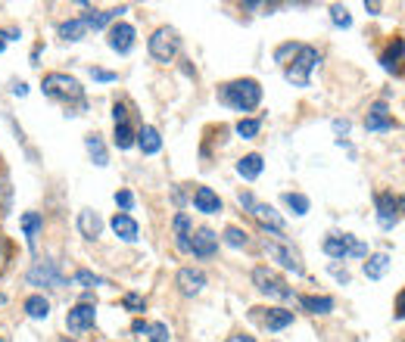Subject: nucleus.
<instances>
[{"instance_id": "obj_2", "label": "nucleus", "mask_w": 405, "mask_h": 342, "mask_svg": "<svg viewBox=\"0 0 405 342\" xmlns=\"http://www.w3.org/2000/svg\"><path fill=\"white\" fill-rule=\"evenodd\" d=\"M44 96L50 100H60V103H78L85 106V87L72 78V75H63V72H53L44 78Z\"/></svg>"}, {"instance_id": "obj_20", "label": "nucleus", "mask_w": 405, "mask_h": 342, "mask_svg": "<svg viewBox=\"0 0 405 342\" xmlns=\"http://www.w3.org/2000/svg\"><path fill=\"white\" fill-rule=\"evenodd\" d=\"M262 324H265V330L278 333V330H284V327L293 324V311H284V308H268V314L262 318Z\"/></svg>"}, {"instance_id": "obj_17", "label": "nucleus", "mask_w": 405, "mask_h": 342, "mask_svg": "<svg viewBox=\"0 0 405 342\" xmlns=\"http://www.w3.org/2000/svg\"><path fill=\"white\" fill-rule=\"evenodd\" d=\"M113 230H115V237H122L125 243H134V240H138V221H134L128 212H115Z\"/></svg>"}, {"instance_id": "obj_35", "label": "nucleus", "mask_w": 405, "mask_h": 342, "mask_svg": "<svg viewBox=\"0 0 405 342\" xmlns=\"http://www.w3.org/2000/svg\"><path fill=\"white\" fill-rule=\"evenodd\" d=\"M72 283L75 287H103V277H97V274H91V271H78V274L72 277Z\"/></svg>"}, {"instance_id": "obj_51", "label": "nucleus", "mask_w": 405, "mask_h": 342, "mask_svg": "<svg viewBox=\"0 0 405 342\" xmlns=\"http://www.w3.org/2000/svg\"><path fill=\"white\" fill-rule=\"evenodd\" d=\"M3 47H6V35H0V53H3Z\"/></svg>"}, {"instance_id": "obj_49", "label": "nucleus", "mask_w": 405, "mask_h": 342, "mask_svg": "<svg viewBox=\"0 0 405 342\" xmlns=\"http://www.w3.org/2000/svg\"><path fill=\"white\" fill-rule=\"evenodd\" d=\"M13 94H16V96H25V94H28V87L19 81V85H13Z\"/></svg>"}, {"instance_id": "obj_21", "label": "nucleus", "mask_w": 405, "mask_h": 342, "mask_svg": "<svg viewBox=\"0 0 405 342\" xmlns=\"http://www.w3.org/2000/svg\"><path fill=\"white\" fill-rule=\"evenodd\" d=\"M172 228H175V246L181 253H190V218L181 212V215H175Z\"/></svg>"}, {"instance_id": "obj_6", "label": "nucleus", "mask_w": 405, "mask_h": 342, "mask_svg": "<svg viewBox=\"0 0 405 342\" xmlns=\"http://www.w3.org/2000/svg\"><path fill=\"white\" fill-rule=\"evenodd\" d=\"M253 283L259 293L272 296V299H293V289L284 283V277L274 274L272 268H256L253 271Z\"/></svg>"}, {"instance_id": "obj_43", "label": "nucleus", "mask_w": 405, "mask_h": 342, "mask_svg": "<svg viewBox=\"0 0 405 342\" xmlns=\"http://www.w3.org/2000/svg\"><path fill=\"white\" fill-rule=\"evenodd\" d=\"M333 131H337L340 140H343V134H349V121H346V119H333Z\"/></svg>"}, {"instance_id": "obj_36", "label": "nucleus", "mask_w": 405, "mask_h": 342, "mask_svg": "<svg viewBox=\"0 0 405 342\" xmlns=\"http://www.w3.org/2000/svg\"><path fill=\"white\" fill-rule=\"evenodd\" d=\"M224 243H228V246H234V249H240V246H247V243H249V237L243 234L240 228H228V230H224Z\"/></svg>"}, {"instance_id": "obj_16", "label": "nucleus", "mask_w": 405, "mask_h": 342, "mask_svg": "<svg viewBox=\"0 0 405 342\" xmlns=\"http://www.w3.org/2000/svg\"><path fill=\"white\" fill-rule=\"evenodd\" d=\"M78 230H81L85 240H97V237L103 234V218L97 215V212H91V209L78 212Z\"/></svg>"}, {"instance_id": "obj_30", "label": "nucleus", "mask_w": 405, "mask_h": 342, "mask_svg": "<svg viewBox=\"0 0 405 342\" xmlns=\"http://www.w3.org/2000/svg\"><path fill=\"white\" fill-rule=\"evenodd\" d=\"M41 228H44V218L38 215V212H25L22 215V234L28 237V243H35V237H38Z\"/></svg>"}, {"instance_id": "obj_14", "label": "nucleus", "mask_w": 405, "mask_h": 342, "mask_svg": "<svg viewBox=\"0 0 405 342\" xmlns=\"http://www.w3.org/2000/svg\"><path fill=\"white\" fill-rule=\"evenodd\" d=\"M253 218L256 221L262 224V228L265 230H272V234H281V230H284V218L278 215V212L272 209V205H265V203H253Z\"/></svg>"}, {"instance_id": "obj_45", "label": "nucleus", "mask_w": 405, "mask_h": 342, "mask_svg": "<svg viewBox=\"0 0 405 342\" xmlns=\"http://www.w3.org/2000/svg\"><path fill=\"white\" fill-rule=\"evenodd\" d=\"M147 330H150V324H147V320H134V324H131V333H138V336H147Z\"/></svg>"}, {"instance_id": "obj_47", "label": "nucleus", "mask_w": 405, "mask_h": 342, "mask_svg": "<svg viewBox=\"0 0 405 342\" xmlns=\"http://www.w3.org/2000/svg\"><path fill=\"white\" fill-rule=\"evenodd\" d=\"M333 271V277H337L340 283H349V274H346V271H340V268H331Z\"/></svg>"}, {"instance_id": "obj_19", "label": "nucleus", "mask_w": 405, "mask_h": 342, "mask_svg": "<svg viewBox=\"0 0 405 342\" xmlns=\"http://www.w3.org/2000/svg\"><path fill=\"white\" fill-rule=\"evenodd\" d=\"M138 146L147 153V156H156L159 150H163V137H159V131L156 128H150V125H144L138 131Z\"/></svg>"}, {"instance_id": "obj_29", "label": "nucleus", "mask_w": 405, "mask_h": 342, "mask_svg": "<svg viewBox=\"0 0 405 342\" xmlns=\"http://www.w3.org/2000/svg\"><path fill=\"white\" fill-rule=\"evenodd\" d=\"M25 314L35 320H44L50 314V302L44 299V296H28V299H25Z\"/></svg>"}, {"instance_id": "obj_38", "label": "nucleus", "mask_w": 405, "mask_h": 342, "mask_svg": "<svg viewBox=\"0 0 405 342\" xmlns=\"http://www.w3.org/2000/svg\"><path fill=\"white\" fill-rule=\"evenodd\" d=\"M147 336H150V342H169V327L165 324H150Z\"/></svg>"}, {"instance_id": "obj_3", "label": "nucleus", "mask_w": 405, "mask_h": 342, "mask_svg": "<svg viewBox=\"0 0 405 342\" xmlns=\"http://www.w3.org/2000/svg\"><path fill=\"white\" fill-rule=\"evenodd\" d=\"M262 249H265V255L272 258V262H278L281 268L293 271V274H303V262H299V253L281 234H268L265 240H262Z\"/></svg>"}, {"instance_id": "obj_31", "label": "nucleus", "mask_w": 405, "mask_h": 342, "mask_svg": "<svg viewBox=\"0 0 405 342\" xmlns=\"http://www.w3.org/2000/svg\"><path fill=\"white\" fill-rule=\"evenodd\" d=\"M115 146H119V150H131L134 146V131L128 125H115Z\"/></svg>"}, {"instance_id": "obj_5", "label": "nucleus", "mask_w": 405, "mask_h": 342, "mask_svg": "<svg viewBox=\"0 0 405 342\" xmlns=\"http://www.w3.org/2000/svg\"><path fill=\"white\" fill-rule=\"evenodd\" d=\"M150 56L156 62H172L178 56V47H181V37H178V31L175 28H169V25H163V28H156L153 31V37H150Z\"/></svg>"}, {"instance_id": "obj_41", "label": "nucleus", "mask_w": 405, "mask_h": 342, "mask_svg": "<svg viewBox=\"0 0 405 342\" xmlns=\"http://www.w3.org/2000/svg\"><path fill=\"white\" fill-rule=\"evenodd\" d=\"M113 119H115V125H128V112H125V106H122V103H115V106H113Z\"/></svg>"}, {"instance_id": "obj_22", "label": "nucleus", "mask_w": 405, "mask_h": 342, "mask_svg": "<svg viewBox=\"0 0 405 342\" xmlns=\"http://www.w3.org/2000/svg\"><path fill=\"white\" fill-rule=\"evenodd\" d=\"M387 271H390V255L387 253H377L365 262V277H368V280H381Z\"/></svg>"}, {"instance_id": "obj_48", "label": "nucleus", "mask_w": 405, "mask_h": 342, "mask_svg": "<svg viewBox=\"0 0 405 342\" xmlns=\"http://www.w3.org/2000/svg\"><path fill=\"white\" fill-rule=\"evenodd\" d=\"M224 342H256L253 336H243V333H237V336H228Z\"/></svg>"}, {"instance_id": "obj_54", "label": "nucleus", "mask_w": 405, "mask_h": 342, "mask_svg": "<svg viewBox=\"0 0 405 342\" xmlns=\"http://www.w3.org/2000/svg\"><path fill=\"white\" fill-rule=\"evenodd\" d=\"M63 342H69V339H63Z\"/></svg>"}, {"instance_id": "obj_40", "label": "nucleus", "mask_w": 405, "mask_h": 342, "mask_svg": "<svg viewBox=\"0 0 405 342\" xmlns=\"http://www.w3.org/2000/svg\"><path fill=\"white\" fill-rule=\"evenodd\" d=\"M297 50H299V44H284V47H278V50H274V60H278V62H284L287 56H290V53H297Z\"/></svg>"}, {"instance_id": "obj_15", "label": "nucleus", "mask_w": 405, "mask_h": 342, "mask_svg": "<svg viewBox=\"0 0 405 342\" xmlns=\"http://www.w3.org/2000/svg\"><path fill=\"white\" fill-rule=\"evenodd\" d=\"M365 128H368V131H390V128H393V119H390V112H387V103H374V106L368 109Z\"/></svg>"}, {"instance_id": "obj_50", "label": "nucleus", "mask_w": 405, "mask_h": 342, "mask_svg": "<svg viewBox=\"0 0 405 342\" xmlns=\"http://www.w3.org/2000/svg\"><path fill=\"white\" fill-rule=\"evenodd\" d=\"M365 10H368L371 16H377V10H381V3H365Z\"/></svg>"}, {"instance_id": "obj_7", "label": "nucleus", "mask_w": 405, "mask_h": 342, "mask_svg": "<svg viewBox=\"0 0 405 342\" xmlns=\"http://www.w3.org/2000/svg\"><path fill=\"white\" fill-rule=\"evenodd\" d=\"M28 283H31V287L63 289V287H66V277L60 274V264L47 258V262H35V268L28 271Z\"/></svg>"}, {"instance_id": "obj_26", "label": "nucleus", "mask_w": 405, "mask_h": 342, "mask_svg": "<svg viewBox=\"0 0 405 342\" xmlns=\"http://www.w3.org/2000/svg\"><path fill=\"white\" fill-rule=\"evenodd\" d=\"M299 305H303L308 314H327L333 308V299H331V296H303V299H299Z\"/></svg>"}, {"instance_id": "obj_4", "label": "nucleus", "mask_w": 405, "mask_h": 342, "mask_svg": "<svg viewBox=\"0 0 405 342\" xmlns=\"http://www.w3.org/2000/svg\"><path fill=\"white\" fill-rule=\"evenodd\" d=\"M321 62V56H318V50L315 47H299L297 50V60L287 66V72H284V78L290 81L293 87H308V78H312V69Z\"/></svg>"}, {"instance_id": "obj_11", "label": "nucleus", "mask_w": 405, "mask_h": 342, "mask_svg": "<svg viewBox=\"0 0 405 342\" xmlns=\"http://www.w3.org/2000/svg\"><path fill=\"white\" fill-rule=\"evenodd\" d=\"M109 47L115 50V53H131V47H134V28L128 22H119V25H113L109 28Z\"/></svg>"}, {"instance_id": "obj_37", "label": "nucleus", "mask_w": 405, "mask_h": 342, "mask_svg": "<svg viewBox=\"0 0 405 342\" xmlns=\"http://www.w3.org/2000/svg\"><path fill=\"white\" fill-rule=\"evenodd\" d=\"M122 305H125L128 311H144V308H147V302H144V296H138V293H128L125 299H122Z\"/></svg>"}, {"instance_id": "obj_28", "label": "nucleus", "mask_w": 405, "mask_h": 342, "mask_svg": "<svg viewBox=\"0 0 405 342\" xmlns=\"http://www.w3.org/2000/svg\"><path fill=\"white\" fill-rule=\"evenodd\" d=\"M399 60H402V37H393V44H390L387 53L381 56V62L387 72H399Z\"/></svg>"}, {"instance_id": "obj_10", "label": "nucleus", "mask_w": 405, "mask_h": 342, "mask_svg": "<svg viewBox=\"0 0 405 342\" xmlns=\"http://www.w3.org/2000/svg\"><path fill=\"white\" fill-rule=\"evenodd\" d=\"M94 320H97V311H94L91 302H81V305L69 308V314H66L69 333H85V330H91Z\"/></svg>"}, {"instance_id": "obj_23", "label": "nucleus", "mask_w": 405, "mask_h": 342, "mask_svg": "<svg viewBox=\"0 0 405 342\" xmlns=\"http://www.w3.org/2000/svg\"><path fill=\"white\" fill-rule=\"evenodd\" d=\"M85 146H88V156H91V162L103 169V165H109V156H106V146H103V140L97 134H88L85 137Z\"/></svg>"}, {"instance_id": "obj_42", "label": "nucleus", "mask_w": 405, "mask_h": 342, "mask_svg": "<svg viewBox=\"0 0 405 342\" xmlns=\"http://www.w3.org/2000/svg\"><path fill=\"white\" fill-rule=\"evenodd\" d=\"M6 258H10V240H6V237H0V268L6 264Z\"/></svg>"}, {"instance_id": "obj_33", "label": "nucleus", "mask_w": 405, "mask_h": 342, "mask_svg": "<svg viewBox=\"0 0 405 342\" xmlns=\"http://www.w3.org/2000/svg\"><path fill=\"white\" fill-rule=\"evenodd\" d=\"M259 128H262V119H240L237 121V134H240V137H256V134H259Z\"/></svg>"}, {"instance_id": "obj_25", "label": "nucleus", "mask_w": 405, "mask_h": 342, "mask_svg": "<svg viewBox=\"0 0 405 342\" xmlns=\"http://www.w3.org/2000/svg\"><path fill=\"white\" fill-rule=\"evenodd\" d=\"M122 12H125V6H113V10H106V12H88V16H81V19H85L88 31H91V28H103V25L113 22V19H119Z\"/></svg>"}, {"instance_id": "obj_1", "label": "nucleus", "mask_w": 405, "mask_h": 342, "mask_svg": "<svg viewBox=\"0 0 405 342\" xmlns=\"http://www.w3.org/2000/svg\"><path fill=\"white\" fill-rule=\"evenodd\" d=\"M218 100L224 106L237 109V112H253L262 103V87L253 78H240V81H228V85L218 87Z\"/></svg>"}, {"instance_id": "obj_27", "label": "nucleus", "mask_w": 405, "mask_h": 342, "mask_svg": "<svg viewBox=\"0 0 405 342\" xmlns=\"http://www.w3.org/2000/svg\"><path fill=\"white\" fill-rule=\"evenodd\" d=\"M85 35H88L85 19H69V22L60 25V37H63V41H81Z\"/></svg>"}, {"instance_id": "obj_12", "label": "nucleus", "mask_w": 405, "mask_h": 342, "mask_svg": "<svg viewBox=\"0 0 405 342\" xmlns=\"http://www.w3.org/2000/svg\"><path fill=\"white\" fill-rule=\"evenodd\" d=\"M206 287V274L197 268H181L178 271V289H181L184 296H200Z\"/></svg>"}, {"instance_id": "obj_8", "label": "nucleus", "mask_w": 405, "mask_h": 342, "mask_svg": "<svg viewBox=\"0 0 405 342\" xmlns=\"http://www.w3.org/2000/svg\"><path fill=\"white\" fill-rule=\"evenodd\" d=\"M324 253L331 255V258H337V262H343L346 255H356V258L368 255V246H365V243H358L356 237L343 234V237H327V240H324Z\"/></svg>"}, {"instance_id": "obj_32", "label": "nucleus", "mask_w": 405, "mask_h": 342, "mask_svg": "<svg viewBox=\"0 0 405 342\" xmlns=\"http://www.w3.org/2000/svg\"><path fill=\"white\" fill-rule=\"evenodd\" d=\"M284 203L293 209V215H306L308 212V199L303 193H284Z\"/></svg>"}, {"instance_id": "obj_24", "label": "nucleus", "mask_w": 405, "mask_h": 342, "mask_svg": "<svg viewBox=\"0 0 405 342\" xmlns=\"http://www.w3.org/2000/svg\"><path fill=\"white\" fill-rule=\"evenodd\" d=\"M237 174L247 180H256L262 174V156L259 153H249V156H243L240 162H237Z\"/></svg>"}, {"instance_id": "obj_44", "label": "nucleus", "mask_w": 405, "mask_h": 342, "mask_svg": "<svg viewBox=\"0 0 405 342\" xmlns=\"http://www.w3.org/2000/svg\"><path fill=\"white\" fill-rule=\"evenodd\" d=\"M91 75L97 81H115V72H106V69H91Z\"/></svg>"}, {"instance_id": "obj_13", "label": "nucleus", "mask_w": 405, "mask_h": 342, "mask_svg": "<svg viewBox=\"0 0 405 342\" xmlns=\"http://www.w3.org/2000/svg\"><path fill=\"white\" fill-rule=\"evenodd\" d=\"M194 240H190V253H194L197 258H212L215 255V249H218V237L212 234L209 228H203V230H197V234H190Z\"/></svg>"}, {"instance_id": "obj_46", "label": "nucleus", "mask_w": 405, "mask_h": 342, "mask_svg": "<svg viewBox=\"0 0 405 342\" xmlns=\"http://www.w3.org/2000/svg\"><path fill=\"white\" fill-rule=\"evenodd\" d=\"M253 203H256V199H253V193H247V190H243V193H240V205H247V209H253Z\"/></svg>"}, {"instance_id": "obj_53", "label": "nucleus", "mask_w": 405, "mask_h": 342, "mask_svg": "<svg viewBox=\"0 0 405 342\" xmlns=\"http://www.w3.org/2000/svg\"><path fill=\"white\" fill-rule=\"evenodd\" d=\"M0 342H6V339H3V336H0Z\"/></svg>"}, {"instance_id": "obj_18", "label": "nucleus", "mask_w": 405, "mask_h": 342, "mask_svg": "<svg viewBox=\"0 0 405 342\" xmlns=\"http://www.w3.org/2000/svg\"><path fill=\"white\" fill-rule=\"evenodd\" d=\"M194 205L206 215H215V212H222V199L215 196V193L209 190V187H197L194 190Z\"/></svg>"}, {"instance_id": "obj_52", "label": "nucleus", "mask_w": 405, "mask_h": 342, "mask_svg": "<svg viewBox=\"0 0 405 342\" xmlns=\"http://www.w3.org/2000/svg\"><path fill=\"white\" fill-rule=\"evenodd\" d=\"M3 302H6V296H3V293H0V305H3Z\"/></svg>"}, {"instance_id": "obj_34", "label": "nucleus", "mask_w": 405, "mask_h": 342, "mask_svg": "<svg viewBox=\"0 0 405 342\" xmlns=\"http://www.w3.org/2000/svg\"><path fill=\"white\" fill-rule=\"evenodd\" d=\"M331 19H333V25H337V28H349V25H352L349 10H346V6H340V3L331 6Z\"/></svg>"}, {"instance_id": "obj_9", "label": "nucleus", "mask_w": 405, "mask_h": 342, "mask_svg": "<svg viewBox=\"0 0 405 342\" xmlns=\"http://www.w3.org/2000/svg\"><path fill=\"white\" fill-rule=\"evenodd\" d=\"M399 209L402 199L393 196V193H377V221H381L383 230H393L399 224Z\"/></svg>"}, {"instance_id": "obj_39", "label": "nucleus", "mask_w": 405, "mask_h": 342, "mask_svg": "<svg viewBox=\"0 0 405 342\" xmlns=\"http://www.w3.org/2000/svg\"><path fill=\"white\" fill-rule=\"evenodd\" d=\"M115 205H119L122 212H128V209L134 205V196H131L128 190H119V193H115Z\"/></svg>"}]
</instances>
